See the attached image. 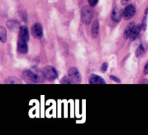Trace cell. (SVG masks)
<instances>
[{"instance_id":"cell-5","label":"cell","mask_w":148,"mask_h":135,"mask_svg":"<svg viewBox=\"0 0 148 135\" xmlns=\"http://www.w3.org/2000/svg\"><path fill=\"white\" fill-rule=\"evenodd\" d=\"M31 33L34 38L41 39L43 36V30L42 25L39 23H34L31 27Z\"/></svg>"},{"instance_id":"cell-3","label":"cell","mask_w":148,"mask_h":135,"mask_svg":"<svg viewBox=\"0 0 148 135\" xmlns=\"http://www.w3.org/2000/svg\"><path fill=\"white\" fill-rule=\"evenodd\" d=\"M43 74L45 78L50 81H54L58 77V73L56 70L55 69V68L50 66V65L44 67V68L43 69Z\"/></svg>"},{"instance_id":"cell-8","label":"cell","mask_w":148,"mask_h":135,"mask_svg":"<svg viewBox=\"0 0 148 135\" xmlns=\"http://www.w3.org/2000/svg\"><path fill=\"white\" fill-rule=\"evenodd\" d=\"M19 39L24 40L25 42H28L30 39V34L27 26H21L19 29Z\"/></svg>"},{"instance_id":"cell-10","label":"cell","mask_w":148,"mask_h":135,"mask_svg":"<svg viewBox=\"0 0 148 135\" xmlns=\"http://www.w3.org/2000/svg\"><path fill=\"white\" fill-rule=\"evenodd\" d=\"M89 83L90 84H105L106 81L103 78L96 74H92L89 78Z\"/></svg>"},{"instance_id":"cell-23","label":"cell","mask_w":148,"mask_h":135,"mask_svg":"<svg viewBox=\"0 0 148 135\" xmlns=\"http://www.w3.org/2000/svg\"><path fill=\"white\" fill-rule=\"evenodd\" d=\"M144 73L145 74H148V62H147V64L145 65V66Z\"/></svg>"},{"instance_id":"cell-18","label":"cell","mask_w":148,"mask_h":135,"mask_svg":"<svg viewBox=\"0 0 148 135\" xmlns=\"http://www.w3.org/2000/svg\"><path fill=\"white\" fill-rule=\"evenodd\" d=\"M60 83L62 84H73L72 81V80L69 78V77H66V76H64L63 77V78L61 79L60 81Z\"/></svg>"},{"instance_id":"cell-4","label":"cell","mask_w":148,"mask_h":135,"mask_svg":"<svg viewBox=\"0 0 148 135\" xmlns=\"http://www.w3.org/2000/svg\"><path fill=\"white\" fill-rule=\"evenodd\" d=\"M68 76L72 80L73 84H79L81 82V75L76 68H71L68 71Z\"/></svg>"},{"instance_id":"cell-1","label":"cell","mask_w":148,"mask_h":135,"mask_svg":"<svg viewBox=\"0 0 148 135\" xmlns=\"http://www.w3.org/2000/svg\"><path fill=\"white\" fill-rule=\"evenodd\" d=\"M23 78L27 84H37L40 81V78L43 75L38 71H33L32 70L25 71L23 73Z\"/></svg>"},{"instance_id":"cell-15","label":"cell","mask_w":148,"mask_h":135,"mask_svg":"<svg viewBox=\"0 0 148 135\" xmlns=\"http://www.w3.org/2000/svg\"><path fill=\"white\" fill-rule=\"evenodd\" d=\"M0 39H1V42L3 43H5L7 40V30L6 28L3 26L0 27Z\"/></svg>"},{"instance_id":"cell-16","label":"cell","mask_w":148,"mask_h":135,"mask_svg":"<svg viewBox=\"0 0 148 135\" xmlns=\"http://www.w3.org/2000/svg\"><path fill=\"white\" fill-rule=\"evenodd\" d=\"M145 52V49L144 46L143 44H140V46H138V48L137 49L135 52V55L137 57H140L143 56V55Z\"/></svg>"},{"instance_id":"cell-13","label":"cell","mask_w":148,"mask_h":135,"mask_svg":"<svg viewBox=\"0 0 148 135\" xmlns=\"http://www.w3.org/2000/svg\"><path fill=\"white\" fill-rule=\"evenodd\" d=\"M99 31V22L98 20H95L92 23V28H91V36L92 38H96L98 35Z\"/></svg>"},{"instance_id":"cell-7","label":"cell","mask_w":148,"mask_h":135,"mask_svg":"<svg viewBox=\"0 0 148 135\" xmlns=\"http://www.w3.org/2000/svg\"><path fill=\"white\" fill-rule=\"evenodd\" d=\"M136 13V8L133 4H129L124 10V20H129L132 18Z\"/></svg>"},{"instance_id":"cell-21","label":"cell","mask_w":148,"mask_h":135,"mask_svg":"<svg viewBox=\"0 0 148 135\" xmlns=\"http://www.w3.org/2000/svg\"><path fill=\"white\" fill-rule=\"evenodd\" d=\"M110 78H111V79L112 80V81H115V82H116V83H120V82H121V80H120L119 78H117L116 76H115V75H110Z\"/></svg>"},{"instance_id":"cell-17","label":"cell","mask_w":148,"mask_h":135,"mask_svg":"<svg viewBox=\"0 0 148 135\" xmlns=\"http://www.w3.org/2000/svg\"><path fill=\"white\" fill-rule=\"evenodd\" d=\"M5 83L7 84H20V81L18 78H16L14 77H11L6 80Z\"/></svg>"},{"instance_id":"cell-11","label":"cell","mask_w":148,"mask_h":135,"mask_svg":"<svg viewBox=\"0 0 148 135\" xmlns=\"http://www.w3.org/2000/svg\"><path fill=\"white\" fill-rule=\"evenodd\" d=\"M142 28H143V27H142L141 24H137L134 26V28H133L132 30V32L131 36H130V39H131L132 42H134V41L138 37Z\"/></svg>"},{"instance_id":"cell-14","label":"cell","mask_w":148,"mask_h":135,"mask_svg":"<svg viewBox=\"0 0 148 135\" xmlns=\"http://www.w3.org/2000/svg\"><path fill=\"white\" fill-rule=\"evenodd\" d=\"M7 26L8 28L12 30H17V29H20V26H19V23L15 20H10L7 22Z\"/></svg>"},{"instance_id":"cell-22","label":"cell","mask_w":148,"mask_h":135,"mask_svg":"<svg viewBox=\"0 0 148 135\" xmlns=\"http://www.w3.org/2000/svg\"><path fill=\"white\" fill-rule=\"evenodd\" d=\"M88 3H89V4L91 6V7H95V6L97 4V3H98V0H88Z\"/></svg>"},{"instance_id":"cell-6","label":"cell","mask_w":148,"mask_h":135,"mask_svg":"<svg viewBox=\"0 0 148 135\" xmlns=\"http://www.w3.org/2000/svg\"><path fill=\"white\" fill-rule=\"evenodd\" d=\"M122 17H124V10L120 7H114L111 14V18L115 23H119L121 21Z\"/></svg>"},{"instance_id":"cell-2","label":"cell","mask_w":148,"mask_h":135,"mask_svg":"<svg viewBox=\"0 0 148 135\" xmlns=\"http://www.w3.org/2000/svg\"><path fill=\"white\" fill-rule=\"evenodd\" d=\"M81 19L82 23L86 26H89L93 19V11L91 7L88 5L84 6L81 10Z\"/></svg>"},{"instance_id":"cell-19","label":"cell","mask_w":148,"mask_h":135,"mask_svg":"<svg viewBox=\"0 0 148 135\" xmlns=\"http://www.w3.org/2000/svg\"><path fill=\"white\" fill-rule=\"evenodd\" d=\"M142 27H143V29L144 30H146V29H147V14H145V16L143 18V23H142Z\"/></svg>"},{"instance_id":"cell-9","label":"cell","mask_w":148,"mask_h":135,"mask_svg":"<svg viewBox=\"0 0 148 135\" xmlns=\"http://www.w3.org/2000/svg\"><path fill=\"white\" fill-rule=\"evenodd\" d=\"M17 51H18L19 53L22 54V55L27 54V51H28L27 42L19 39L18 42H17Z\"/></svg>"},{"instance_id":"cell-20","label":"cell","mask_w":148,"mask_h":135,"mask_svg":"<svg viewBox=\"0 0 148 135\" xmlns=\"http://www.w3.org/2000/svg\"><path fill=\"white\" fill-rule=\"evenodd\" d=\"M108 65L107 62H103V63L102 64V65H101V71L103 73H105L106 71H107V69H108Z\"/></svg>"},{"instance_id":"cell-12","label":"cell","mask_w":148,"mask_h":135,"mask_svg":"<svg viewBox=\"0 0 148 135\" xmlns=\"http://www.w3.org/2000/svg\"><path fill=\"white\" fill-rule=\"evenodd\" d=\"M134 22H130L127 26H126L125 29H124V38L125 39H128L129 38H130L132 34V32L133 28H134Z\"/></svg>"}]
</instances>
